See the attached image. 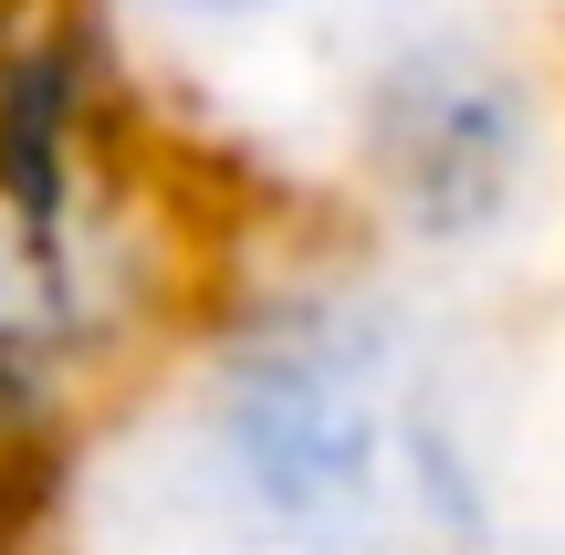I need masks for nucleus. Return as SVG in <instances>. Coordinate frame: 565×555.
<instances>
[{
    "mask_svg": "<svg viewBox=\"0 0 565 555\" xmlns=\"http://www.w3.org/2000/svg\"><path fill=\"white\" fill-rule=\"evenodd\" d=\"M168 451L231 555H492L503 430L398 263H242L168 346Z\"/></svg>",
    "mask_w": 565,
    "mask_h": 555,
    "instance_id": "1",
    "label": "nucleus"
},
{
    "mask_svg": "<svg viewBox=\"0 0 565 555\" xmlns=\"http://www.w3.org/2000/svg\"><path fill=\"white\" fill-rule=\"evenodd\" d=\"M335 168L377 263L471 273L524 242L555 189V95L524 42L471 11L387 21L345 63Z\"/></svg>",
    "mask_w": 565,
    "mask_h": 555,
    "instance_id": "2",
    "label": "nucleus"
},
{
    "mask_svg": "<svg viewBox=\"0 0 565 555\" xmlns=\"http://www.w3.org/2000/svg\"><path fill=\"white\" fill-rule=\"evenodd\" d=\"M200 273L147 189L74 231H0V472H42L126 377L168 367Z\"/></svg>",
    "mask_w": 565,
    "mask_h": 555,
    "instance_id": "3",
    "label": "nucleus"
},
{
    "mask_svg": "<svg viewBox=\"0 0 565 555\" xmlns=\"http://www.w3.org/2000/svg\"><path fill=\"white\" fill-rule=\"evenodd\" d=\"M147 74L84 0L0 21V231H74L147 189Z\"/></svg>",
    "mask_w": 565,
    "mask_h": 555,
    "instance_id": "4",
    "label": "nucleus"
},
{
    "mask_svg": "<svg viewBox=\"0 0 565 555\" xmlns=\"http://www.w3.org/2000/svg\"><path fill=\"white\" fill-rule=\"evenodd\" d=\"M126 53H252L273 32H303L324 0H84Z\"/></svg>",
    "mask_w": 565,
    "mask_h": 555,
    "instance_id": "5",
    "label": "nucleus"
},
{
    "mask_svg": "<svg viewBox=\"0 0 565 555\" xmlns=\"http://www.w3.org/2000/svg\"><path fill=\"white\" fill-rule=\"evenodd\" d=\"M11 11H32V0H0V21H11Z\"/></svg>",
    "mask_w": 565,
    "mask_h": 555,
    "instance_id": "6",
    "label": "nucleus"
}]
</instances>
